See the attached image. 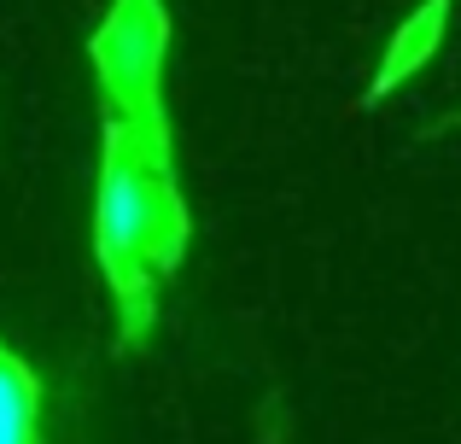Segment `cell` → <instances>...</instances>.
<instances>
[{
	"instance_id": "3957f363",
	"label": "cell",
	"mask_w": 461,
	"mask_h": 444,
	"mask_svg": "<svg viewBox=\"0 0 461 444\" xmlns=\"http://www.w3.org/2000/svg\"><path fill=\"white\" fill-rule=\"evenodd\" d=\"M450 12H456V0H420V6L397 23V35L385 41L380 65H374V82H368V94H362V105H380L385 94H397L432 53H438L444 30H450Z\"/></svg>"
},
{
	"instance_id": "6da1fadb",
	"label": "cell",
	"mask_w": 461,
	"mask_h": 444,
	"mask_svg": "<svg viewBox=\"0 0 461 444\" xmlns=\"http://www.w3.org/2000/svg\"><path fill=\"white\" fill-rule=\"evenodd\" d=\"M193 217L176 164L152 159L123 123H100V187H94V258L117 304L123 345H147L158 316V281L181 263Z\"/></svg>"
},
{
	"instance_id": "277c9868",
	"label": "cell",
	"mask_w": 461,
	"mask_h": 444,
	"mask_svg": "<svg viewBox=\"0 0 461 444\" xmlns=\"http://www.w3.org/2000/svg\"><path fill=\"white\" fill-rule=\"evenodd\" d=\"M35 427H41V386L30 363L0 345V444H35Z\"/></svg>"
},
{
	"instance_id": "5b68a950",
	"label": "cell",
	"mask_w": 461,
	"mask_h": 444,
	"mask_svg": "<svg viewBox=\"0 0 461 444\" xmlns=\"http://www.w3.org/2000/svg\"><path fill=\"white\" fill-rule=\"evenodd\" d=\"M450 123H461V112H456V117H444V123H438V129H450Z\"/></svg>"
},
{
	"instance_id": "7a4b0ae2",
	"label": "cell",
	"mask_w": 461,
	"mask_h": 444,
	"mask_svg": "<svg viewBox=\"0 0 461 444\" xmlns=\"http://www.w3.org/2000/svg\"><path fill=\"white\" fill-rule=\"evenodd\" d=\"M88 65L100 82L105 123H123L152 159L176 164L169 100H164V65H169L164 0H112L100 30L88 35Z\"/></svg>"
}]
</instances>
